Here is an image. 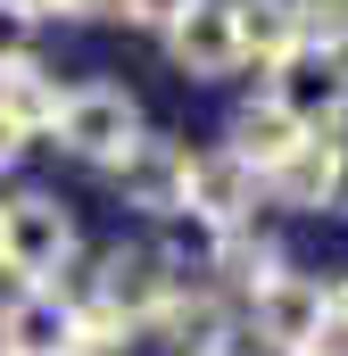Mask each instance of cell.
<instances>
[{"instance_id": "6da1fadb", "label": "cell", "mask_w": 348, "mask_h": 356, "mask_svg": "<svg viewBox=\"0 0 348 356\" xmlns=\"http://www.w3.org/2000/svg\"><path fill=\"white\" fill-rule=\"evenodd\" d=\"M274 108H282L307 141H332V124L348 116V58H340V50L299 42V50L274 67Z\"/></svg>"}, {"instance_id": "7a4b0ae2", "label": "cell", "mask_w": 348, "mask_h": 356, "mask_svg": "<svg viewBox=\"0 0 348 356\" xmlns=\"http://www.w3.org/2000/svg\"><path fill=\"white\" fill-rule=\"evenodd\" d=\"M75 257V216L50 199V191H25L0 207V266L25 273L33 290H50V273Z\"/></svg>"}, {"instance_id": "3957f363", "label": "cell", "mask_w": 348, "mask_h": 356, "mask_svg": "<svg viewBox=\"0 0 348 356\" xmlns=\"http://www.w3.org/2000/svg\"><path fill=\"white\" fill-rule=\"evenodd\" d=\"M50 133L84 166H125V149L141 141V108H133V91H116V83H84V91H67V108H58Z\"/></svg>"}, {"instance_id": "277c9868", "label": "cell", "mask_w": 348, "mask_h": 356, "mask_svg": "<svg viewBox=\"0 0 348 356\" xmlns=\"http://www.w3.org/2000/svg\"><path fill=\"white\" fill-rule=\"evenodd\" d=\"M174 257L166 249H108V266H100V298H91V315H108L116 332H133V323H150V315H166L174 307Z\"/></svg>"}, {"instance_id": "5b68a950", "label": "cell", "mask_w": 348, "mask_h": 356, "mask_svg": "<svg viewBox=\"0 0 348 356\" xmlns=\"http://www.w3.org/2000/svg\"><path fill=\"white\" fill-rule=\"evenodd\" d=\"M0 356H84V307L58 290H17L0 307Z\"/></svg>"}, {"instance_id": "8992f818", "label": "cell", "mask_w": 348, "mask_h": 356, "mask_svg": "<svg viewBox=\"0 0 348 356\" xmlns=\"http://www.w3.org/2000/svg\"><path fill=\"white\" fill-rule=\"evenodd\" d=\"M166 42H174V67H182L191 83H224V75L241 67V42H232V0H191V8L166 25Z\"/></svg>"}, {"instance_id": "52a82bcc", "label": "cell", "mask_w": 348, "mask_h": 356, "mask_svg": "<svg viewBox=\"0 0 348 356\" xmlns=\"http://www.w3.org/2000/svg\"><path fill=\"white\" fill-rule=\"evenodd\" d=\"M258 332L290 356H324V282L307 273H274L258 290Z\"/></svg>"}, {"instance_id": "ba28073f", "label": "cell", "mask_w": 348, "mask_h": 356, "mask_svg": "<svg viewBox=\"0 0 348 356\" xmlns=\"http://www.w3.org/2000/svg\"><path fill=\"white\" fill-rule=\"evenodd\" d=\"M249 207H258V175H249L232 149H207V158H191V182H182V216H199V224L232 232Z\"/></svg>"}, {"instance_id": "9c48e42d", "label": "cell", "mask_w": 348, "mask_h": 356, "mask_svg": "<svg viewBox=\"0 0 348 356\" xmlns=\"http://www.w3.org/2000/svg\"><path fill=\"white\" fill-rule=\"evenodd\" d=\"M125 207H141V216H182V182H191V149H174V141H133L125 149Z\"/></svg>"}, {"instance_id": "30bf717a", "label": "cell", "mask_w": 348, "mask_h": 356, "mask_svg": "<svg viewBox=\"0 0 348 356\" xmlns=\"http://www.w3.org/2000/svg\"><path fill=\"white\" fill-rule=\"evenodd\" d=\"M224 149H232V158H241V166L265 182V175H282V166L307 149V133H299V124H290L274 99H258V108H241V116H232V141H224Z\"/></svg>"}, {"instance_id": "8fae6325", "label": "cell", "mask_w": 348, "mask_h": 356, "mask_svg": "<svg viewBox=\"0 0 348 356\" xmlns=\"http://www.w3.org/2000/svg\"><path fill=\"white\" fill-rule=\"evenodd\" d=\"M232 42H241V58L282 67L299 50V8L290 0H232Z\"/></svg>"}, {"instance_id": "7c38bea8", "label": "cell", "mask_w": 348, "mask_h": 356, "mask_svg": "<svg viewBox=\"0 0 348 356\" xmlns=\"http://www.w3.org/2000/svg\"><path fill=\"white\" fill-rule=\"evenodd\" d=\"M58 108H67V91L50 83L33 58H25V67H0V116H8L17 133H42V124H58Z\"/></svg>"}, {"instance_id": "4fadbf2b", "label": "cell", "mask_w": 348, "mask_h": 356, "mask_svg": "<svg viewBox=\"0 0 348 356\" xmlns=\"http://www.w3.org/2000/svg\"><path fill=\"white\" fill-rule=\"evenodd\" d=\"M332 149H340V141H307L282 175H265L274 199H282V207H332Z\"/></svg>"}, {"instance_id": "5bb4252c", "label": "cell", "mask_w": 348, "mask_h": 356, "mask_svg": "<svg viewBox=\"0 0 348 356\" xmlns=\"http://www.w3.org/2000/svg\"><path fill=\"white\" fill-rule=\"evenodd\" d=\"M166 323H174V340H182V356H224V307L216 298H174L166 307Z\"/></svg>"}, {"instance_id": "9a60e30c", "label": "cell", "mask_w": 348, "mask_h": 356, "mask_svg": "<svg viewBox=\"0 0 348 356\" xmlns=\"http://www.w3.org/2000/svg\"><path fill=\"white\" fill-rule=\"evenodd\" d=\"M290 8H299V42L348 50V0H290Z\"/></svg>"}, {"instance_id": "2e32d148", "label": "cell", "mask_w": 348, "mask_h": 356, "mask_svg": "<svg viewBox=\"0 0 348 356\" xmlns=\"http://www.w3.org/2000/svg\"><path fill=\"white\" fill-rule=\"evenodd\" d=\"M25 58H33V8L0 0V67H25Z\"/></svg>"}, {"instance_id": "e0dca14e", "label": "cell", "mask_w": 348, "mask_h": 356, "mask_svg": "<svg viewBox=\"0 0 348 356\" xmlns=\"http://www.w3.org/2000/svg\"><path fill=\"white\" fill-rule=\"evenodd\" d=\"M348 348V282H332L324 290V356H340Z\"/></svg>"}, {"instance_id": "ac0fdd59", "label": "cell", "mask_w": 348, "mask_h": 356, "mask_svg": "<svg viewBox=\"0 0 348 356\" xmlns=\"http://www.w3.org/2000/svg\"><path fill=\"white\" fill-rule=\"evenodd\" d=\"M191 0H116V17H133V25H174Z\"/></svg>"}, {"instance_id": "d6986e66", "label": "cell", "mask_w": 348, "mask_h": 356, "mask_svg": "<svg viewBox=\"0 0 348 356\" xmlns=\"http://www.w3.org/2000/svg\"><path fill=\"white\" fill-rule=\"evenodd\" d=\"M332 207H340V216H348V141H340V149H332Z\"/></svg>"}, {"instance_id": "ffe728a7", "label": "cell", "mask_w": 348, "mask_h": 356, "mask_svg": "<svg viewBox=\"0 0 348 356\" xmlns=\"http://www.w3.org/2000/svg\"><path fill=\"white\" fill-rule=\"evenodd\" d=\"M17 149H25V133H17V124L0 116V166H17Z\"/></svg>"}, {"instance_id": "44dd1931", "label": "cell", "mask_w": 348, "mask_h": 356, "mask_svg": "<svg viewBox=\"0 0 348 356\" xmlns=\"http://www.w3.org/2000/svg\"><path fill=\"white\" fill-rule=\"evenodd\" d=\"M25 8H33V0H25ZM50 8H67V0H50Z\"/></svg>"}]
</instances>
